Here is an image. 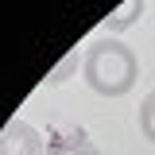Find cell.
Instances as JSON below:
<instances>
[{
    "label": "cell",
    "instance_id": "obj_1",
    "mask_svg": "<svg viewBox=\"0 0 155 155\" xmlns=\"http://www.w3.org/2000/svg\"><path fill=\"white\" fill-rule=\"evenodd\" d=\"M81 78H85V85L97 97H124L136 85V78H140V58L116 35H101L85 47Z\"/></svg>",
    "mask_w": 155,
    "mask_h": 155
},
{
    "label": "cell",
    "instance_id": "obj_6",
    "mask_svg": "<svg viewBox=\"0 0 155 155\" xmlns=\"http://www.w3.org/2000/svg\"><path fill=\"white\" fill-rule=\"evenodd\" d=\"M140 132L147 143H155V89L143 97V105H140Z\"/></svg>",
    "mask_w": 155,
    "mask_h": 155
},
{
    "label": "cell",
    "instance_id": "obj_5",
    "mask_svg": "<svg viewBox=\"0 0 155 155\" xmlns=\"http://www.w3.org/2000/svg\"><path fill=\"white\" fill-rule=\"evenodd\" d=\"M81 51H70V54L62 58V62H58V66H51V70H47V78H43V85H62V81H66V78L74 74L78 66H81Z\"/></svg>",
    "mask_w": 155,
    "mask_h": 155
},
{
    "label": "cell",
    "instance_id": "obj_4",
    "mask_svg": "<svg viewBox=\"0 0 155 155\" xmlns=\"http://www.w3.org/2000/svg\"><path fill=\"white\" fill-rule=\"evenodd\" d=\"M47 155H101V151L93 147V140L85 132H66L47 143Z\"/></svg>",
    "mask_w": 155,
    "mask_h": 155
},
{
    "label": "cell",
    "instance_id": "obj_3",
    "mask_svg": "<svg viewBox=\"0 0 155 155\" xmlns=\"http://www.w3.org/2000/svg\"><path fill=\"white\" fill-rule=\"evenodd\" d=\"M143 4H147V0H124L120 8H113L109 16L101 19V27H105L109 35H120V31H128V27H136V19L143 16Z\"/></svg>",
    "mask_w": 155,
    "mask_h": 155
},
{
    "label": "cell",
    "instance_id": "obj_2",
    "mask_svg": "<svg viewBox=\"0 0 155 155\" xmlns=\"http://www.w3.org/2000/svg\"><path fill=\"white\" fill-rule=\"evenodd\" d=\"M0 155H47V143H43V136H39L35 124L12 116L0 128Z\"/></svg>",
    "mask_w": 155,
    "mask_h": 155
}]
</instances>
